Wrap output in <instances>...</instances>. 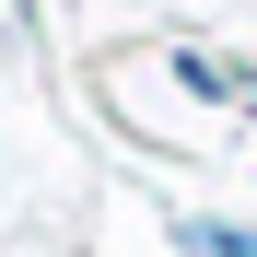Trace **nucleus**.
<instances>
[{"mask_svg": "<svg viewBox=\"0 0 257 257\" xmlns=\"http://www.w3.org/2000/svg\"><path fill=\"white\" fill-rule=\"evenodd\" d=\"M0 24H24V0H0Z\"/></svg>", "mask_w": 257, "mask_h": 257, "instance_id": "2", "label": "nucleus"}, {"mask_svg": "<svg viewBox=\"0 0 257 257\" xmlns=\"http://www.w3.org/2000/svg\"><path fill=\"white\" fill-rule=\"evenodd\" d=\"M187 245L199 257H257V234H234V222H187Z\"/></svg>", "mask_w": 257, "mask_h": 257, "instance_id": "1", "label": "nucleus"}]
</instances>
